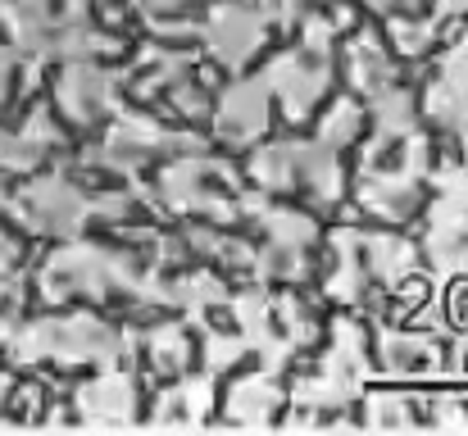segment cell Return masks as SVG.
I'll return each mask as SVG.
<instances>
[{"instance_id": "6da1fadb", "label": "cell", "mask_w": 468, "mask_h": 436, "mask_svg": "<svg viewBox=\"0 0 468 436\" xmlns=\"http://www.w3.org/2000/svg\"><path fill=\"white\" fill-rule=\"evenodd\" d=\"M264 82H269V91L282 101V110H287L292 119H305L314 105L323 101L327 82H332V55L310 50V46L287 50V55H278V59L269 64Z\"/></svg>"}, {"instance_id": "7a4b0ae2", "label": "cell", "mask_w": 468, "mask_h": 436, "mask_svg": "<svg viewBox=\"0 0 468 436\" xmlns=\"http://www.w3.org/2000/svg\"><path fill=\"white\" fill-rule=\"evenodd\" d=\"M14 209L27 218V228L55 232V237H69V232H78L87 218H96L91 196H82V186H73V182H64V177H41V182L23 186V196H18Z\"/></svg>"}, {"instance_id": "3957f363", "label": "cell", "mask_w": 468, "mask_h": 436, "mask_svg": "<svg viewBox=\"0 0 468 436\" xmlns=\"http://www.w3.org/2000/svg\"><path fill=\"white\" fill-rule=\"evenodd\" d=\"M264 32H269V23H264L260 5L250 9L246 0H218L205 23V41L218 55V64H228V69H246L255 59V50L264 46Z\"/></svg>"}, {"instance_id": "277c9868", "label": "cell", "mask_w": 468, "mask_h": 436, "mask_svg": "<svg viewBox=\"0 0 468 436\" xmlns=\"http://www.w3.org/2000/svg\"><path fill=\"white\" fill-rule=\"evenodd\" d=\"M110 91H114V78H110L105 69H96L91 59H82V64H69V69L59 73V82H55V105H59V114H64L73 128H91V123L105 119Z\"/></svg>"}, {"instance_id": "5b68a950", "label": "cell", "mask_w": 468, "mask_h": 436, "mask_svg": "<svg viewBox=\"0 0 468 436\" xmlns=\"http://www.w3.org/2000/svg\"><path fill=\"white\" fill-rule=\"evenodd\" d=\"M269 82H232L223 91V101L214 105V123H218V137L232 145H246L255 142L269 123Z\"/></svg>"}, {"instance_id": "8992f818", "label": "cell", "mask_w": 468, "mask_h": 436, "mask_svg": "<svg viewBox=\"0 0 468 436\" xmlns=\"http://www.w3.org/2000/svg\"><path fill=\"white\" fill-rule=\"evenodd\" d=\"M359 200L378 218H405L419 205V177H410V173H373V177H364Z\"/></svg>"}, {"instance_id": "52a82bcc", "label": "cell", "mask_w": 468, "mask_h": 436, "mask_svg": "<svg viewBox=\"0 0 468 436\" xmlns=\"http://www.w3.org/2000/svg\"><path fill=\"white\" fill-rule=\"evenodd\" d=\"M359 128H364V110H359V101H355V96H336V101L327 105L323 123H318V142L332 145V150H341V145L355 142Z\"/></svg>"}, {"instance_id": "ba28073f", "label": "cell", "mask_w": 468, "mask_h": 436, "mask_svg": "<svg viewBox=\"0 0 468 436\" xmlns=\"http://www.w3.org/2000/svg\"><path fill=\"white\" fill-rule=\"evenodd\" d=\"M423 114H428L432 123H441V128H464L468 123V91H460V87H451V82L437 78V82L428 87Z\"/></svg>"}, {"instance_id": "9c48e42d", "label": "cell", "mask_w": 468, "mask_h": 436, "mask_svg": "<svg viewBox=\"0 0 468 436\" xmlns=\"http://www.w3.org/2000/svg\"><path fill=\"white\" fill-rule=\"evenodd\" d=\"M41 159H46V154L27 142L23 133H9V128H0V168H9V173H32Z\"/></svg>"}, {"instance_id": "30bf717a", "label": "cell", "mask_w": 468, "mask_h": 436, "mask_svg": "<svg viewBox=\"0 0 468 436\" xmlns=\"http://www.w3.org/2000/svg\"><path fill=\"white\" fill-rule=\"evenodd\" d=\"M387 32H391V41H396L400 55H419V50L428 46V37H432V27L419 23V18H391Z\"/></svg>"}, {"instance_id": "8fae6325", "label": "cell", "mask_w": 468, "mask_h": 436, "mask_svg": "<svg viewBox=\"0 0 468 436\" xmlns=\"http://www.w3.org/2000/svg\"><path fill=\"white\" fill-rule=\"evenodd\" d=\"M23 314V282L18 278H0V332H9Z\"/></svg>"}, {"instance_id": "7c38bea8", "label": "cell", "mask_w": 468, "mask_h": 436, "mask_svg": "<svg viewBox=\"0 0 468 436\" xmlns=\"http://www.w3.org/2000/svg\"><path fill=\"white\" fill-rule=\"evenodd\" d=\"M14 69H18V64H14V50L0 41V101L14 91Z\"/></svg>"}, {"instance_id": "4fadbf2b", "label": "cell", "mask_w": 468, "mask_h": 436, "mask_svg": "<svg viewBox=\"0 0 468 436\" xmlns=\"http://www.w3.org/2000/svg\"><path fill=\"white\" fill-rule=\"evenodd\" d=\"M460 9H468V0H441V14H460Z\"/></svg>"}, {"instance_id": "5bb4252c", "label": "cell", "mask_w": 468, "mask_h": 436, "mask_svg": "<svg viewBox=\"0 0 468 436\" xmlns=\"http://www.w3.org/2000/svg\"><path fill=\"white\" fill-rule=\"evenodd\" d=\"M464 46H468V41H464Z\"/></svg>"}]
</instances>
